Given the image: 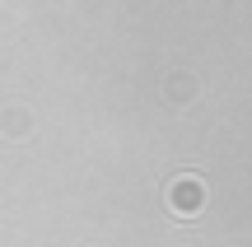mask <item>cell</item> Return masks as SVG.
Wrapping results in <instances>:
<instances>
[{
    "label": "cell",
    "mask_w": 252,
    "mask_h": 247,
    "mask_svg": "<svg viewBox=\"0 0 252 247\" xmlns=\"http://www.w3.org/2000/svg\"><path fill=\"white\" fill-rule=\"evenodd\" d=\"M201 201H206V187H201L196 177H178V182H173V192H168V205H173L178 215L196 210Z\"/></svg>",
    "instance_id": "obj_1"
}]
</instances>
